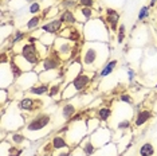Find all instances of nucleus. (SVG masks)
Instances as JSON below:
<instances>
[{
	"instance_id": "obj_1",
	"label": "nucleus",
	"mask_w": 157,
	"mask_h": 156,
	"mask_svg": "<svg viewBox=\"0 0 157 156\" xmlns=\"http://www.w3.org/2000/svg\"><path fill=\"white\" fill-rule=\"evenodd\" d=\"M110 57V46L109 43L102 42H82L79 61L86 72L97 73L103 67Z\"/></svg>"
},
{
	"instance_id": "obj_2",
	"label": "nucleus",
	"mask_w": 157,
	"mask_h": 156,
	"mask_svg": "<svg viewBox=\"0 0 157 156\" xmlns=\"http://www.w3.org/2000/svg\"><path fill=\"white\" fill-rule=\"evenodd\" d=\"M54 129V121H52V116L48 112H36L31 116L24 125L22 132L26 135L28 140H40L46 135H48Z\"/></svg>"
},
{
	"instance_id": "obj_3",
	"label": "nucleus",
	"mask_w": 157,
	"mask_h": 156,
	"mask_svg": "<svg viewBox=\"0 0 157 156\" xmlns=\"http://www.w3.org/2000/svg\"><path fill=\"white\" fill-rule=\"evenodd\" d=\"M109 27L106 26L105 20L99 16L93 18L87 23L83 24V41L85 42H102V43H109L110 35Z\"/></svg>"
},
{
	"instance_id": "obj_4",
	"label": "nucleus",
	"mask_w": 157,
	"mask_h": 156,
	"mask_svg": "<svg viewBox=\"0 0 157 156\" xmlns=\"http://www.w3.org/2000/svg\"><path fill=\"white\" fill-rule=\"evenodd\" d=\"M94 72H86L83 70L77 78H74L70 84L65 85L62 92V101H67V100H73V98L78 97L79 94L85 93L89 88H90L91 82L95 78Z\"/></svg>"
},
{
	"instance_id": "obj_5",
	"label": "nucleus",
	"mask_w": 157,
	"mask_h": 156,
	"mask_svg": "<svg viewBox=\"0 0 157 156\" xmlns=\"http://www.w3.org/2000/svg\"><path fill=\"white\" fill-rule=\"evenodd\" d=\"M79 96L73 100L62 101V105L58 108L55 115L52 116V121H54V127H63V124H69L73 117L81 111L83 102L79 100Z\"/></svg>"
},
{
	"instance_id": "obj_6",
	"label": "nucleus",
	"mask_w": 157,
	"mask_h": 156,
	"mask_svg": "<svg viewBox=\"0 0 157 156\" xmlns=\"http://www.w3.org/2000/svg\"><path fill=\"white\" fill-rule=\"evenodd\" d=\"M51 49L63 59L65 63L73 61V59L79 58L81 46H79V43H75V42L70 41V39L56 37L54 46H52Z\"/></svg>"
},
{
	"instance_id": "obj_7",
	"label": "nucleus",
	"mask_w": 157,
	"mask_h": 156,
	"mask_svg": "<svg viewBox=\"0 0 157 156\" xmlns=\"http://www.w3.org/2000/svg\"><path fill=\"white\" fill-rule=\"evenodd\" d=\"M63 133L66 136V140L71 148H75L79 143L89 135L87 123L85 120H78V121H70L63 128Z\"/></svg>"
},
{
	"instance_id": "obj_8",
	"label": "nucleus",
	"mask_w": 157,
	"mask_h": 156,
	"mask_svg": "<svg viewBox=\"0 0 157 156\" xmlns=\"http://www.w3.org/2000/svg\"><path fill=\"white\" fill-rule=\"evenodd\" d=\"M66 63L63 62V59L56 54V53L52 50L48 51V54L42 58V61L38 63V66L35 67V72L38 74L43 73V72H47V70H58V69H63Z\"/></svg>"
},
{
	"instance_id": "obj_9",
	"label": "nucleus",
	"mask_w": 157,
	"mask_h": 156,
	"mask_svg": "<svg viewBox=\"0 0 157 156\" xmlns=\"http://www.w3.org/2000/svg\"><path fill=\"white\" fill-rule=\"evenodd\" d=\"M113 132L114 131L110 128L109 125H101L97 131H94L93 133L89 135L90 140L93 141V144L95 145V148H101L103 145L109 144L113 141Z\"/></svg>"
},
{
	"instance_id": "obj_10",
	"label": "nucleus",
	"mask_w": 157,
	"mask_h": 156,
	"mask_svg": "<svg viewBox=\"0 0 157 156\" xmlns=\"http://www.w3.org/2000/svg\"><path fill=\"white\" fill-rule=\"evenodd\" d=\"M39 82V74L35 70L31 72L23 73L17 80L15 81V86L17 88V90L22 92H28L33 86H35Z\"/></svg>"
},
{
	"instance_id": "obj_11",
	"label": "nucleus",
	"mask_w": 157,
	"mask_h": 156,
	"mask_svg": "<svg viewBox=\"0 0 157 156\" xmlns=\"http://www.w3.org/2000/svg\"><path fill=\"white\" fill-rule=\"evenodd\" d=\"M43 106V101L35 98L33 96H26V97L20 98V101L17 102V109L22 113H36L40 112V108Z\"/></svg>"
},
{
	"instance_id": "obj_12",
	"label": "nucleus",
	"mask_w": 157,
	"mask_h": 156,
	"mask_svg": "<svg viewBox=\"0 0 157 156\" xmlns=\"http://www.w3.org/2000/svg\"><path fill=\"white\" fill-rule=\"evenodd\" d=\"M83 72V66L79 59H73V61L67 62L63 67V84L67 85L70 84L74 78H77L79 74Z\"/></svg>"
},
{
	"instance_id": "obj_13",
	"label": "nucleus",
	"mask_w": 157,
	"mask_h": 156,
	"mask_svg": "<svg viewBox=\"0 0 157 156\" xmlns=\"http://www.w3.org/2000/svg\"><path fill=\"white\" fill-rule=\"evenodd\" d=\"M58 37L70 39L75 43H81V42H83V24L77 23L74 26H65Z\"/></svg>"
},
{
	"instance_id": "obj_14",
	"label": "nucleus",
	"mask_w": 157,
	"mask_h": 156,
	"mask_svg": "<svg viewBox=\"0 0 157 156\" xmlns=\"http://www.w3.org/2000/svg\"><path fill=\"white\" fill-rule=\"evenodd\" d=\"M120 12L117 11V10L112 8V7H108V8H105V14H103L102 19L105 20L106 26L109 27L110 33L112 34H116L117 30H118V26H120Z\"/></svg>"
},
{
	"instance_id": "obj_15",
	"label": "nucleus",
	"mask_w": 157,
	"mask_h": 156,
	"mask_svg": "<svg viewBox=\"0 0 157 156\" xmlns=\"http://www.w3.org/2000/svg\"><path fill=\"white\" fill-rule=\"evenodd\" d=\"M153 119V111L149 108H141L134 113L133 127L134 128H142Z\"/></svg>"
},
{
	"instance_id": "obj_16",
	"label": "nucleus",
	"mask_w": 157,
	"mask_h": 156,
	"mask_svg": "<svg viewBox=\"0 0 157 156\" xmlns=\"http://www.w3.org/2000/svg\"><path fill=\"white\" fill-rule=\"evenodd\" d=\"M63 27H65V24H63V22L59 19V16H58V18H54V19L44 20V23L42 24L40 30L43 31V33H47V34H51V35H56V37H58Z\"/></svg>"
},
{
	"instance_id": "obj_17",
	"label": "nucleus",
	"mask_w": 157,
	"mask_h": 156,
	"mask_svg": "<svg viewBox=\"0 0 157 156\" xmlns=\"http://www.w3.org/2000/svg\"><path fill=\"white\" fill-rule=\"evenodd\" d=\"M74 12H75L78 23H81V24L87 23L89 20L95 18V14H97V11L94 8H91V7H78Z\"/></svg>"
},
{
	"instance_id": "obj_18",
	"label": "nucleus",
	"mask_w": 157,
	"mask_h": 156,
	"mask_svg": "<svg viewBox=\"0 0 157 156\" xmlns=\"http://www.w3.org/2000/svg\"><path fill=\"white\" fill-rule=\"evenodd\" d=\"M94 116L102 123V125H108L110 119H112V116H113V108L109 105H102V106H99V108H97Z\"/></svg>"
},
{
	"instance_id": "obj_19",
	"label": "nucleus",
	"mask_w": 157,
	"mask_h": 156,
	"mask_svg": "<svg viewBox=\"0 0 157 156\" xmlns=\"http://www.w3.org/2000/svg\"><path fill=\"white\" fill-rule=\"evenodd\" d=\"M117 67H118V59H109V61L103 65L102 69L98 72V78L99 80H103V78L109 77Z\"/></svg>"
},
{
	"instance_id": "obj_20",
	"label": "nucleus",
	"mask_w": 157,
	"mask_h": 156,
	"mask_svg": "<svg viewBox=\"0 0 157 156\" xmlns=\"http://www.w3.org/2000/svg\"><path fill=\"white\" fill-rule=\"evenodd\" d=\"M50 143H51L52 148H54V151H58V150H63V148H67L70 147L69 143H67L66 140V136L63 132H58L56 135L51 137V140H50Z\"/></svg>"
},
{
	"instance_id": "obj_21",
	"label": "nucleus",
	"mask_w": 157,
	"mask_h": 156,
	"mask_svg": "<svg viewBox=\"0 0 157 156\" xmlns=\"http://www.w3.org/2000/svg\"><path fill=\"white\" fill-rule=\"evenodd\" d=\"M27 140L28 139L26 137V135H24L22 131L8 132V135H7V141H8L10 144H12V145H19V147H22Z\"/></svg>"
},
{
	"instance_id": "obj_22",
	"label": "nucleus",
	"mask_w": 157,
	"mask_h": 156,
	"mask_svg": "<svg viewBox=\"0 0 157 156\" xmlns=\"http://www.w3.org/2000/svg\"><path fill=\"white\" fill-rule=\"evenodd\" d=\"M44 20H46V18H44V14H39V15H33L30 18V19L27 20V23H26V28L28 31H35V30H38V28H40L42 27V24L44 23Z\"/></svg>"
},
{
	"instance_id": "obj_23",
	"label": "nucleus",
	"mask_w": 157,
	"mask_h": 156,
	"mask_svg": "<svg viewBox=\"0 0 157 156\" xmlns=\"http://www.w3.org/2000/svg\"><path fill=\"white\" fill-rule=\"evenodd\" d=\"M63 88H65V84L62 81L59 82H54L50 85V90H48V97L52 98L55 101H62V92H63Z\"/></svg>"
},
{
	"instance_id": "obj_24",
	"label": "nucleus",
	"mask_w": 157,
	"mask_h": 156,
	"mask_svg": "<svg viewBox=\"0 0 157 156\" xmlns=\"http://www.w3.org/2000/svg\"><path fill=\"white\" fill-rule=\"evenodd\" d=\"M78 147L82 150V152L85 154V156H94L95 154H97V148H95V145L93 144V141L90 140L89 135L81 141Z\"/></svg>"
},
{
	"instance_id": "obj_25",
	"label": "nucleus",
	"mask_w": 157,
	"mask_h": 156,
	"mask_svg": "<svg viewBox=\"0 0 157 156\" xmlns=\"http://www.w3.org/2000/svg\"><path fill=\"white\" fill-rule=\"evenodd\" d=\"M48 90H50V85L48 84H44V82H39L33 86L30 90L27 92V94L30 96H38V97H42V96H46L48 94Z\"/></svg>"
},
{
	"instance_id": "obj_26",
	"label": "nucleus",
	"mask_w": 157,
	"mask_h": 156,
	"mask_svg": "<svg viewBox=\"0 0 157 156\" xmlns=\"http://www.w3.org/2000/svg\"><path fill=\"white\" fill-rule=\"evenodd\" d=\"M59 19L62 20L65 26H74V24L78 23L75 12H74V11H60Z\"/></svg>"
},
{
	"instance_id": "obj_27",
	"label": "nucleus",
	"mask_w": 157,
	"mask_h": 156,
	"mask_svg": "<svg viewBox=\"0 0 157 156\" xmlns=\"http://www.w3.org/2000/svg\"><path fill=\"white\" fill-rule=\"evenodd\" d=\"M137 154H138V156H155V154H156L155 145H153L151 141H146V143L140 145Z\"/></svg>"
},
{
	"instance_id": "obj_28",
	"label": "nucleus",
	"mask_w": 157,
	"mask_h": 156,
	"mask_svg": "<svg viewBox=\"0 0 157 156\" xmlns=\"http://www.w3.org/2000/svg\"><path fill=\"white\" fill-rule=\"evenodd\" d=\"M60 11H75L78 8V0H59L58 3Z\"/></svg>"
},
{
	"instance_id": "obj_29",
	"label": "nucleus",
	"mask_w": 157,
	"mask_h": 156,
	"mask_svg": "<svg viewBox=\"0 0 157 156\" xmlns=\"http://www.w3.org/2000/svg\"><path fill=\"white\" fill-rule=\"evenodd\" d=\"M86 123H87V131H89V135L93 133L94 131H97L99 127L102 125V123L99 121V120L97 119V117H89V119H86Z\"/></svg>"
},
{
	"instance_id": "obj_30",
	"label": "nucleus",
	"mask_w": 157,
	"mask_h": 156,
	"mask_svg": "<svg viewBox=\"0 0 157 156\" xmlns=\"http://www.w3.org/2000/svg\"><path fill=\"white\" fill-rule=\"evenodd\" d=\"M26 39H27V35H26V33H24V31L16 30L15 33H12V35H11V45L15 46V45H17V43H20V42L26 41Z\"/></svg>"
},
{
	"instance_id": "obj_31",
	"label": "nucleus",
	"mask_w": 157,
	"mask_h": 156,
	"mask_svg": "<svg viewBox=\"0 0 157 156\" xmlns=\"http://www.w3.org/2000/svg\"><path fill=\"white\" fill-rule=\"evenodd\" d=\"M128 34H126V26H125L124 23H121L118 26V30H117L116 33V39H117V43L118 45H122L124 41L126 39Z\"/></svg>"
},
{
	"instance_id": "obj_32",
	"label": "nucleus",
	"mask_w": 157,
	"mask_h": 156,
	"mask_svg": "<svg viewBox=\"0 0 157 156\" xmlns=\"http://www.w3.org/2000/svg\"><path fill=\"white\" fill-rule=\"evenodd\" d=\"M151 11H152V7L149 6H142L138 11V15H137V20L138 22H145L149 16H151Z\"/></svg>"
},
{
	"instance_id": "obj_33",
	"label": "nucleus",
	"mask_w": 157,
	"mask_h": 156,
	"mask_svg": "<svg viewBox=\"0 0 157 156\" xmlns=\"http://www.w3.org/2000/svg\"><path fill=\"white\" fill-rule=\"evenodd\" d=\"M22 154H23L22 147L8 144V147H7V156H22Z\"/></svg>"
},
{
	"instance_id": "obj_34",
	"label": "nucleus",
	"mask_w": 157,
	"mask_h": 156,
	"mask_svg": "<svg viewBox=\"0 0 157 156\" xmlns=\"http://www.w3.org/2000/svg\"><path fill=\"white\" fill-rule=\"evenodd\" d=\"M42 11H44L43 10V6L40 4V3H33V4H28V12L31 14V16L33 15H39Z\"/></svg>"
},
{
	"instance_id": "obj_35",
	"label": "nucleus",
	"mask_w": 157,
	"mask_h": 156,
	"mask_svg": "<svg viewBox=\"0 0 157 156\" xmlns=\"http://www.w3.org/2000/svg\"><path fill=\"white\" fill-rule=\"evenodd\" d=\"M118 101H120V102H124V104H128V105H133V97H132L129 93H122V94H120Z\"/></svg>"
},
{
	"instance_id": "obj_36",
	"label": "nucleus",
	"mask_w": 157,
	"mask_h": 156,
	"mask_svg": "<svg viewBox=\"0 0 157 156\" xmlns=\"http://www.w3.org/2000/svg\"><path fill=\"white\" fill-rule=\"evenodd\" d=\"M71 152H73V148H71V147H67V148H63V150L54 151L52 156H70Z\"/></svg>"
},
{
	"instance_id": "obj_37",
	"label": "nucleus",
	"mask_w": 157,
	"mask_h": 156,
	"mask_svg": "<svg viewBox=\"0 0 157 156\" xmlns=\"http://www.w3.org/2000/svg\"><path fill=\"white\" fill-rule=\"evenodd\" d=\"M78 6L79 7H91V8H94L95 2L94 0H78Z\"/></svg>"
},
{
	"instance_id": "obj_38",
	"label": "nucleus",
	"mask_w": 157,
	"mask_h": 156,
	"mask_svg": "<svg viewBox=\"0 0 157 156\" xmlns=\"http://www.w3.org/2000/svg\"><path fill=\"white\" fill-rule=\"evenodd\" d=\"M0 94H2V108L4 106L6 101L10 100V90L7 89H0Z\"/></svg>"
},
{
	"instance_id": "obj_39",
	"label": "nucleus",
	"mask_w": 157,
	"mask_h": 156,
	"mask_svg": "<svg viewBox=\"0 0 157 156\" xmlns=\"http://www.w3.org/2000/svg\"><path fill=\"white\" fill-rule=\"evenodd\" d=\"M70 156H85V154L82 152L79 147H75V148H73V152H71Z\"/></svg>"
},
{
	"instance_id": "obj_40",
	"label": "nucleus",
	"mask_w": 157,
	"mask_h": 156,
	"mask_svg": "<svg viewBox=\"0 0 157 156\" xmlns=\"http://www.w3.org/2000/svg\"><path fill=\"white\" fill-rule=\"evenodd\" d=\"M128 77H129V81H130V82H133V81H134V72H133L132 69L128 70Z\"/></svg>"
},
{
	"instance_id": "obj_41",
	"label": "nucleus",
	"mask_w": 157,
	"mask_h": 156,
	"mask_svg": "<svg viewBox=\"0 0 157 156\" xmlns=\"http://www.w3.org/2000/svg\"><path fill=\"white\" fill-rule=\"evenodd\" d=\"M156 4H157V0H151L149 2V7H156Z\"/></svg>"
},
{
	"instance_id": "obj_42",
	"label": "nucleus",
	"mask_w": 157,
	"mask_h": 156,
	"mask_svg": "<svg viewBox=\"0 0 157 156\" xmlns=\"http://www.w3.org/2000/svg\"><path fill=\"white\" fill-rule=\"evenodd\" d=\"M24 3H28V4H33V3H38L39 0H23Z\"/></svg>"
},
{
	"instance_id": "obj_43",
	"label": "nucleus",
	"mask_w": 157,
	"mask_h": 156,
	"mask_svg": "<svg viewBox=\"0 0 157 156\" xmlns=\"http://www.w3.org/2000/svg\"><path fill=\"white\" fill-rule=\"evenodd\" d=\"M155 89H156V90H157V84H156V86H155Z\"/></svg>"
},
{
	"instance_id": "obj_44",
	"label": "nucleus",
	"mask_w": 157,
	"mask_h": 156,
	"mask_svg": "<svg viewBox=\"0 0 157 156\" xmlns=\"http://www.w3.org/2000/svg\"><path fill=\"white\" fill-rule=\"evenodd\" d=\"M94 2H95V0H94Z\"/></svg>"
}]
</instances>
